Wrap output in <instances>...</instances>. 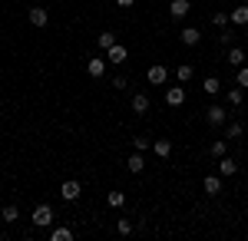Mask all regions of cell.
Segmentation results:
<instances>
[{
	"instance_id": "cell-27",
	"label": "cell",
	"mask_w": 248,
	"mask_h": 241,
	"mask_svg": "<svg viewBox=\"0 0 248 241\" xmlns=\"http://www.w3.org/2000/svg\"><path fill=\"white\" fill-rule=\"evenodd\" d=\"M50 238L53 241H73V228H66V225H63V228H53Z\"/></svg>"
},
{
	"instance_id": "cell-15",
	"label": "cell",
	"mask_w": 248,
	"mask_h": 241,
	"mask_svg": "<svg viewBox=\"0 0 248 241\" xmlns=\"http://www.w3.org/2000/svg\"><path fill=\"white\" fill-rule=\"evenodd\" d=\"M218 172H222V179H229V175H235V172H238V162H235V159H229V155H222V159H218Z\"/></svg>"
},
{
	"instance_id": "cell-5",
	"label": "cell",
	"mask_w": 248,
	"mask_h": 241,
	"mask_svg": "<svg viewBox=\"0 0 248 241\" xmlns=\"http://www.w3.org/2000/svg\"><path fill=\"white\" fill-rule=\"evenodd\" d=\"M106 66H109V60L106 56H90V63H86V73L99 79V76H106Z\"/></svg>"
},
{
	"instance_id": "cell-3",
	"label": "cell",
	"mask_w": 248,
	"mask_h": 241,
	"mask_svg": "<svg viewBox=\"0 0 248 241\" xmlns=\"http://www.w3.org/2000/svg\"><path fill=\"white\" fill-rule=\"evenodd\" d=\"M33 225H37V228H50V225H53V208H50V205H37V208H33Z\"/></svg>"
},
{
	"instance_id": "cell-13",
	"label": "cell",
	"mask_w": 248,
	"mask_h": 241,
	"mask_svg": "<svg viewBox=\"0 0 248 241\" xmlns=\"http://www.w3.org/2000/svg\"><path fill=\"white\" fill-rule=\"evenodd\" d=\"M229 17H232V23H235V27H248V3H238Z\"/></svg>"
},
{
	"instance_id": "cell-8",
	"label": "cell",
	"mask_w": 248,
	"mask_h": 241,
	"mask_svg": "<svg viewBox=\"0 0 248 241\" xmlns=\"http://www.w3.org/2000/svg\"><path fill=\"white\" fill-rule=\"evenodd\" d=\"M182 103H186V86H169V90H166V106L179 109Z\"/></svg>"
},
{
	"instance_id": "cell-10",
	"label": "cell",
	"mask_w": 248,
	"mask_h": 241,
	"mask_svg": "<svg viewBox=\"0 0 248 241\" xmlns=\"http://www.w3.org/2000/svg\"><path fill=\"white\" fill-rule=\"evenodd\" d=\"M126 168H129L133 175H142V172H146V152H133L129 162H126Z\"/></svg>"
},
{
	"instance_id": "cell-17",
	"label": "cell",
	"mask_w": 248,
	"mask_h": 241,
	"mask_svg": "<svg viewBox=\"0 0 248 241\" xmlns=\"http://www.w3.org/2000/svg\"><path fill=\"white\" fill-rule=\"evenodd\" d=\"M202 188H205V195H218L222 192V175H205Z\"/></svg>"
},
{
	"instance_id": "cell-11",
	"label": "cell",
	"mask_w": 248,
	"mask_h": 241,
	"mask_svg": "<svg viewBox=\"0 0 248 241\" xmlns=\"http://www.w3.org/2000/svg\"><path fill=\"white\" fill-rule=\"evenodd\" d=\"M129 106H133V112H136V116H146L153 103H149V96H146V93H133V103H129Z\"/></svg>"
},
{
	"instance_id": "cell-6",
	"label": "cell",
	"mask_w": 248,
	"mask_h": 241,
	"mask_svg": "<svg viewBox=\"0 0 248 241\" xmlns=\"http://www.w3.org/2000/svg\"><path fill=\"white\" fill-rule=\"evenodd\" d=\"M27 20H30V27H37V30H43V27L50 23V14H46L43 7H30V10H27Z\"/></svg>"
},
{
	"instance_id": "cell-34",
	"label": "cell",
	"mask_w": 248,
	"mask_h": 241,
	"mask_svg": "<svg viewBox=\"0 0 248 241\" xmlns=\"http://www.w3.org/2000/svg\"><path fill=\"white\" fill-rule=\"evenodd\" d=\"M242 3H248V0H242Z\"/></svg>"
},
{
	"instance_id": "cell-20",
	"label": "cell",
	"mask_w": 248,
	"mask_h": 241,
	"mask_svg": "<svg viewBox=\"0 0 248 241\" xmlns=\"http://www.w3.org/2000/svg\"><path fill=\"white\" fill-rule=\"evenodd\" d=\"M225 99H229V106H242V103H245V90H242V86L235 83L229 93H225Z\"/></svg>"
},
{
	"instance_id": "cell-22",
	"label": "cell",
	"mask_w": 248,
	"mask_h": 241,
	"mask_svg": "<svg viewBox=\"0 0 248 241\" xmlns=\"http://www.w3.org/2000/svg\"><path fill=\"white\" fill-rule=\"evenodd\" d=\"M116 43V33L113 30H103V33H99V37H96V46H99V50H103V53H106V50H109V46H113Z\"/></svg>"
},
{
	"instance_id": "cell-31",
	"label": "cell",
	"mask_w": 248,
	"mask_h": 241,
	"mask_svg": "<svg viewBox=\"0 0 248 241\" xmlns=\"http://www.w3.org/2000/svg\"><path fill=\"white\" fill-rule=\"evenodd\" d=\"M235 43V33L232 30H222V46H232Z\"/></svg>"
},
{
	"instance_id": "cell-12",
	"label": "cell",
	"mask_w": 248,
	"mask_h": 241,
	"mask_svg": "<svg viewBox=\"0 0 248 241\" xmlns=\"http://www.w3.org/2000/svg\"><path fill=\"white\" fill-rule=\"evenodd\" d=\"M182 43H186V46H199V43H202V30H199V27H186V30H182Z\"/></svg>"
},
{
	"instance_id": "cell-18",
	"label": "cell",
	"mask_w": 248,
	"mask_h": 241,
	"mask_svg": "<svg viewBox=\"0 0 248 241\" xmlns=\"http://www.w3.org/2000/svg\"><path fill=\"white\" fill-rule=\"evenodd\" d=\"M209 155L212 159H222V155H229V139H215L209 146Z\"/></svg>"
},
{
	"instance_id": "cell-19",
	"label": "cell",
	"mask_w": 248,
	"mask_h": 241,
	"mask_svg": "<svg viewBox=\"0 0 248 241\" xmlns=\"http://www.w3.org/2000/svg\"><path fill=\"white\" fill-rule=\"evenodd\" d=\"M225 63H229V66H242V63H245V50H242V46H229Z\"/></svg>"
},
{
	"instance_id": "cell-14",
	"label": "cell",
	"mask_w": 248,
	"mask_h": 241,
	"mask_svg": "<svg viewBox=\"0 0 248 241\" xmlns=\"http://www.w3.org/2000/svg\"><path fill=\"white\" fill-rule=\"evenodd\" d=\"M202 93L218 96L222 93V79H218V76H205V79H202Z\"/></svg>"
},
{
	"instance_id": "cell-23",
	"label": "cell",
	"mask_w": 248,
	"mask_h": 241,
	"mask_svg": "<svg viewBox=\"0 0 248 241\" xmlns=\"http://www.w3.org/2000/svg\"><path fill=\"white\" fill-rule=\"evenodd\" d=\"M133 231H136V225L129 222V218H119V222H116V235H119V238H129Z\"/></svg>"
},
{
	"instance_id": "cell-33",
	"label": "cell",
	"mask_w": 248,
	"mask_h": 241,
	"mask_svg": "<svg viewBox=\"0 0 248 241\" xmlns=\"http://www.w3.org/2000/svg\"><path fill=\"white\" fill-rule=\"evenodd\" d=\"M133 3H136V0H116V7H123V10H129Z\"/></svg>"
},
{
	"instance_id": "cell-30",
	"label": "cell",
	"mask_w": 248,
	"mask_h": 241,
	"mask_svg": "<svg viewBox=\"0 0 248 241\" xmlns=\"http://www.w3.org/2000/svg\"><path fill=\"white\" fill-rule=\"evenodd\" d=\"M212 23H215L218 30H225V27L232 23V17H229V14H212Z\"/></svg>"
},
{
	"instance_id": "cell-4",
	"label": "cell",
	"mask_w": 248,
	"mask_h": 241,
	"mask_svg": "<svg viewBox=\"0 0 248 241\" xmlns=\"http://www.w3.org/2000/svg\"><path fill=\"white\" fill-rule=\"evenodd\" d=\"M106 60H109V66H123V63L129 60V50H126L123 43H113V46L106 50Z\"/></svg>"
},
{
	"instance_id": "cell-7",
	"label": "cell",
	"mask_w": 248,
	"mask_h": 241,
	"mask_svg": "<svg viewBox=\"0 0 248 241\" xmlns=\"http://www.w3.org/2000/svg\"><path fill=\"white\" fill-rule=\"evenodd\" d=\"M192 10V0H172L169 3V17L172 20H186Z\"/></svg>"
},
{
	"instance_id": "cell-28",
	"label": "cell",
	"mask_w": 248,
	"mask_h": 241,
	"mask_svg": "<svg viewBox=\"0 0 248 241\" xmlns=\"http://www.w3.org/2000/svg\"><path fill=\"white\" fill-rule=\"evenodd\" d=\"M133 149H136V152H149V149H153V139H149V136H136Z\"/></svg>"
},
{
	"instance_id": "cell-1",
	"label": "cell",
	"mask_w": 248,
	"mask_h": 241,
	"mask_svg": "<svg viewBox=\"0 0 248 241\" xmlns=\"http://www.w3.org/2000/svg\"><path fill=\"white\" fill-rule=\"evenodd\" d=\"M205 122H209L212 129H222V126L229 122V112H225V106H218V103H212L209 109H205Z\"/></svg>"
},
{
	"instance_id": "cell-16",
	"label": "cell",
	"mask_w": 248,
	"mask_h": 241,
	"mask_svg": "<svg viewBox=\"0 0 248 241\" xmlns=\"http://www.w3.org/2000/svg\"><path fill=\"white\" fill-rule=\"evenodd\" d=\"M242 136H245V126L242 122H225V139L229 142H238Z\"/></svg>"
},
{
	"instance_id": "cell-9",
	"label": "cell",
	"mask_w": 248,
	"mask_h": 241,
	"mask_svg": "<svg viewBox=\"0 0 248 241\" xmlns=\"http://www.w3.org/2000/svg\"><path fill=\"white\" fill-rule=\"evenodd\" d=\"M146 79H149L153 86H162V83L169 79V66H149V70H146Z\"/></svg>"
},
{
	"instance_id": "cell-29",
	"label": "cell",
	"mask_w": 248,
	"mask_h": 241,
	"mask_svg": "<svg viewBox=\"0 0 248 241\" xmlns=\"http://www.w3.org/2000/svg\"><path fill=\"white\" fill-rule=\"evenodd\" d=\"M235 83H238L242 90H248V66H238V70H235Z\"/></svg>"
},
{
	"instance_id": "cell-32",
	"label": "cell",
	"mask_w": 248,
	"mask_h": 241,
	"mask_svg": "<svg viewBox=\"0 0 248 241\" xmlns=\"http://www.w3.org/2000/svg\"><path fill=\"white\" fill-rule=\"evenodd\" d=\"M126 86H129V79H126V76H116V79H113V90H126Z\"/></svg>"
},
{
	"instance_id": "cell-26",
	"label": "cell",
	"mask_w": 248,
	"mask_h": 241,
	"mask_svg": "<svg viewBox=\"0 0 248 241\" xmlns=\"http://www.w3.org/2000/svg\"><path fill=\"white\" fill-rule=\"evenodd\" d=\"M192 76H195V70H192L189 63H182V66H175V79H179V83H189Z\"/></svg>"
},
{
	"instance_id": "cell-21",
	"label": "cell",
	"mask_w": 248,
	"mask_h": 241,
	"mask_svg": "<svg viewBox=\"0 0 248 241\" xmlns=\"http://www.w3.org/2000/svg\"><path fill=\"white\" fill-rule=\"evenodd\" d=\"M153 152L159 155V159H169V155H172V142H169V139H155V142H153Z\"/></svg>"
},
{
	"instance_id": "cell-2",
	"label": "cell",
	"mask_w": 248,
	"mask_h": 241,
	"mask_svg": "<svg viewBox=\"0 0 248 241\" xmlns=\"http://www.w3.org/2000/svg\"><path fill=\"white\" fill-rule=\"evenodd\" d=\"M60 195H63V202H77L79 195H83V185H79L77 179H66V182L60 185Z\"/></svg>"
},
{
	"instance_id": "cell-24",
	"label": "cell",
	"mask_w": 248,
	"mask_h": 241,
	"mask_svg": "<svg viewBox=\"0 0 248 241\" xmlns=\"http://www.w3.org/2000/svg\"><path fill=\"white\" fill-rule=\"evenodd\" d=\"M106 205H109V208H123V205H126V195H123L119 188H113V192L106 195Z\"/></svg>"
},
{
	"instance_id": "cell-25",
	"label": "cell",
	"mask_w": 248,
	"mask_h": 241,
	"mask_svg": "<svg viewBox=\"0 0 248 241\" xmlns=\"http://www.w3.org/2000/svg\"><path fill=\"white\" fill-rule=\"evenodd\" d=\"M0 215H3V222H7V225L20 222V208H17V205H3V211H0Z\"/></svg>"
}]
</instances>
